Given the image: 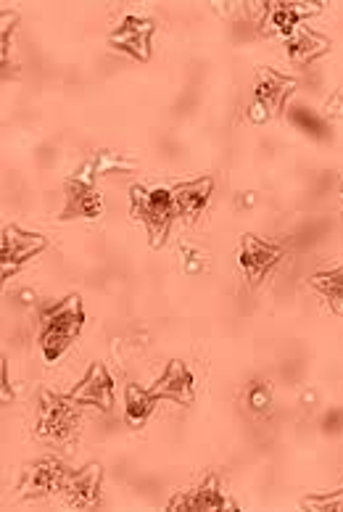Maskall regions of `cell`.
I'll list each match as a JSON object with an SVG mask.
<instances>
[{"label": "cell", "instance_id": "44dd1931", "mask_svg": "<svg viewBox=\"0 0 343 512\" xmlns=\"http://www.w3.org/2000/svg\"><path fill=\"white\" fill-rule=\"evenodd\" d=\"M304 505L312 510H343V489L333 491V494H322V497H307Z\"/></svg>", "mask_w": 343, "mask_h": 512}, {"label": "cell", "instance_id": "30bf717a", "mask_svg": "<svg viewBox=\"0 0 343 512\" xmlns=\"http://www.w3.org/2000/svg\"><path fill=\"white\" fill-rule=\"evenodd\" d=\"M156 32L154 19L143 16H125L119 30L109 37V45L114 51H122L138 61L151 59V37Z\"/></svg>", "mask_w": 343, "mask_h": 512}, {"label": "cell", "instance_id": "7402d4cb", "mask_svg": "<svg viewBox=\"0 0 343 512\" xmlns=\"http://www.w3.org/2000/svg\"><path fill=\"white\" fill-rule=\"evenodd\" d=\"M16 22H19V16L3 11V69H6L8 59H11V35L16 30Z\"/></svg>", "mask_w": 343, "mask_h": 512}, {"label": "cell", "instance_id": "5b68a950", "mask_svg": "<svg viewBox=\"0 0 343 512\" xmlns=\"http://www.w3.org/2000/svg\"><path fill=\"white\" fill-rule=\"evenodd\" d=\"M48 249V238L40 233H30L16 225L3 227V243H0V259H3V280L14 278L32 256Z\"/></svg>", "mask_w": 343, "mask_h": 512}, {"label": "cell", "instance_id": "ac0fdd59", "mask_svg": "<svg viewBox=\"0 0 343 512\" xmlns=\"http://www.w3.org/2000/svg\"><path fill=\"white\" fill-rule=\"evenodd\" d=\"M309 286L328 301L336 315H343V264L336 267V270L314 272L312 278H309Z\"/></svg>", "mask_w": 343, "mask_h": 512}, {"label": "cell", "instance_id": "603a6c76", "mask_svg": "<svg viewBox=\"0 0 343 512\" xmlns=\"http://www.w3.org/2000/svg\"><path fill=\"white\" fill-rule=\"evenodd\" d=\"M16 399L14 394V386L8 381V359L3 357V404H11Z\"/></svg>", "mask_w": 343, "mask_h": 512}, {"label": "cell", "instance_id": "4fadbf2b", "mask_svg": "<svg viewBox=\"0 0 343 512\" xmlns=\"http://www.w3.org/2000/svg\"><path fill=\"white\" fill-rule=\"evenodd\" d=\"M322 6H307V3H267L264 6V35L288 37L301 19L320 14Z\"/></svg>", "mask_w": 343, "mask_h": 512}, {"label": "cell", "instance_id": "2e32d148", "mask_svg": "<svg viewBox=\"0 0 343 512\" xmlns=\"http://www.w3.org/2000/svg\"><path fill=\"white\" fill-rule=\"evenodd\" d=\"M285 53L293 64L307 66L312 61H317L320 56L330 53V37L317 35L314 30H309L307 24H299L291 35L285 37Z\"/></svg>", "mask_w": 343, "mask_h": 512}, {"label": "cell", "instance_id": "7a4b0ae2", "mask_svg": "<svg viewBox=\"0 0 343 512\" xmlns=\"http://www.w3.org/2000/svg\"><path fill=\"white\" fill-rule=\"evenodd\" d=\"M130 214L140 220L148 230V243L154 249H161L167 241L172 222L177 217L175 193L172 188H146V185H132L130 188Z\"/></svg>", "mask_w": 343, "mask_h": 512}, {"label": "cell", "instance_id": "8992f818", "mask_svg": "<svg viewBox=\"0 0 343 512\" xmlns=\"http://www.w3.org/2000/svg\"><path fill=\"white\" fill-rule=\"evenodd\" d=\"M69 476H72V468H66L59 457H53V454L40 457V460L30 462L27 470H24L22 497L37 499L56 494V491H64V483Z\"/></svg>", "mask_w": 343, "mask_h": 512}, {"label": "cell", "instance_id": "ffe728a7", "mask_svg": "<svg viewBox=\"0 0 343 512\" xmlns=\"http://www.w3.org/2000/svg\"><path fill=\"white\" fill-rule=\"evenodd\" d=\"M246 402L254 412L264 415V412H270V404H272V394H270V386L264 381H254L249 388V394H246Z\"/></svg>", "mask_w": 343, "mask_h": 512}, {"label": "cell", "instance_id": "3957f363", "mask_svg": "<svg viewBox=\"0 0 343 512\" xmlns=\"http://www.w3.org/2000/svg\"><path fill=\"white\" fill-rule=\"evenodd\" d=\"M296 85H299L296 77L275 72L272 66H262L259 77H256L254 103H251L249 117L254 122H267L272 117H280L285 109V101L293 96Z\"/></svg>", "mask_w": 343, "mask_h": 512}, {"label": "cell", "instance_id": "7c38bea8", "mask_svg": "<svg viewBox=\"0 0 343 512\" xmlns=\"http://www.w3.org/2000/svg\"><path fill=\"white\" fill-rule=\"evenodd\" d=\"M159 399H169V402H177V404H193L196 399V375L190 373L188 365L180 362V359H172L161 375L159 381L154 383L151 388Z\"/></svg>", "mask_w": 343, "mask_h": 512}, {"label": "cell", "instance_id": "9a60e30c", "mask_svg": "<svg viewBox=\"0 0 343 512\" xmlns=\"http://www.w3.org/2000/svg\"><path fill=\"white\" fill-rule=\"evenodd\" d=\"M172 193H175L177 217L196 222L206 209V204H209V198H212L214 177H198V180H190V183H177Z\"/></svg>", "mask_w": 343, "mask_h": 512}, {"label": "cell", "instance_id": "277c9868", "mask_svg": "<svg viewBox=\"0 0 343 512\" xmlns=\"http://www.w3.org/2000/svg\"><path fill=\"white\" fill-rule=\"evenodd\" d=\"M80 404L72 402L69 396L53 394V391H40V407H37V436L53 441L69 439L77 431V415Z\"/></svg>", "mask_w": 343, "mask_h": 512}, {"label": "cell", "instance_id": "6da1fadb", "mask_svg": "<svg viewBox=\"0 0 343 512\" xmlns=\"http://www.w3.org/2000/svg\"><path fill=\"white\" fill-rule=\"evenodd\" d=\"M40 352L45 362H56L61 354L72 346L85 325V309H82L80 293H72L66 299L40 307Z\"/></svg>", "mask_w": 343, "mask_h": 512}, {"label": "cell", "instance_id": "ba28073f", "mask_svg": "<svg viewBox=\"0 0 343 512\" xmlns=\"http://www.w3.org/2000/svg\"><path fill=\"white\" fill-rule=\"evenodd\" d=\"M66 396L80 407H98L101 412H111V407H114V378H111L109 367L103 362H95Z\"/></svg>", "mask_w": 343, "mask_h": 512}, {"label": "cell", "instance_id": "cb8c5ba5", "mask_svg": "<svg viewBox=\"0 0 343 512\" xmlns=\"http://www.w3.org/2000/svg\"><path fill=\"white\" fill-rule=\"evenodd\" d=\"M341 193H343V183H341Z\"/></svg>", "mask_w": 343, "mask_h": 512}, {"label": "cell", "instance_id": "d6986e66", "mask_svg": "<svg viewBox=\"0 0 343 512\" xmlns=\"http://www.w3.org/2000/svg\"><path fill=\"white\" fill-rule=\"evenodd\" d=\"M288 119H291L293 125L301 127V130L307 132V135H312V138H317V140H325L330 135L328 122H325L320 114H314L309 106H291V111H288Z\"/></svg>", "mask_w": 343, "mask_h": 512}, {"label": "cell", "instance_id": "8fae6325", "mask_svg": "<svg viewBox=\"0 0 343 512\" xmlns=\"http://www.w3.org/2000/svg\"><path fill=\"white\" fill-rule=\"evenodd\" d=\"M167 510H238V505L222 491L219 473H209L198 489L169 499Z\"/></svg>", "mask_w": 343, "mask_h": 512}, {"label": "cell", "instance_id": "9c48e42d", "mask_svg": "<svg viewBox=\"0 0 343 512\" xmlns=\"http://www.w3.org/2000/svg\"><path fill=\"white\" fill-rule=\"evenodd\" d=\"M283 256V246L262 241L259 235L246 233L241 238V267L243 272H246V278H249L251 286H259V283L267 278V272H270L275 264L283 262Z\"/></svg>", "mask_w": 343, "mask_h": 512}, {"label": "cell", "instance_id": "5bb4252c", "mask_svg": "<svg viewBox=\"0 0 343 512\" xmlns=\"http://www.w3.org/2000/svg\"><path fill=\"white\" fill-rule=\"evenodd\" d=\"M101 465H88L82 470H72L64 483V499L72 507H95L101 499Z\"/></svg>", "mask_w": 343, "mask_h": 512}, {"label": "cell", "instance_id": "e0dca14e", "mask_svg": "<svg viewBox=\"0 0 343 512\" xmlns=\"http://www.w3.org/2000/svg\"><path fill=\"white\" fill-rule=\"evenodd\" d=\"M161 399L154 394V391H146V388H140L138 383H130L125 391V417L127 423L132 428H140V425L146 423L154 407L159 404Z\"/></svg>", "mask_w": 343, "mask_h": 512}, {"label": "cell", "instance_id": "52a82bcc", "mask_svg": "<svg viewBox=\"0 0 343 512\" xmlns=\"http://www.w3.org/2000/svg\"><path fill=\"white\" fill-rule=\"evenodd\" d=\"M103 214L101 193L95 191L93 175H74L66 180V206L61 209L59 220H98Z\"/></svg>", "mask_w": 343, "mask_h": 512}]
</instances>
